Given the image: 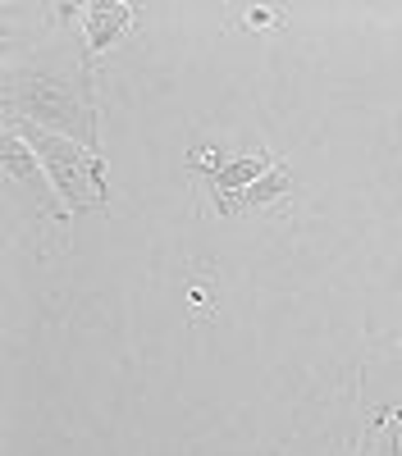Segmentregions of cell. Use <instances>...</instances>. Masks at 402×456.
I'll return each mask as SVG.
<instances>
[{
	"mask_svg": "<svg viewBox=\"0 0 402 456\" xmlns=\"http://www.w3.org/2000/svg\"><path fill=\"white\" fill-rule=\"evenodd\" d=\"M87 19H83V32H87V51H110L119 42L124 32H133V10L128 5H119V0H96V5H87L83 10Z\"/></svg>",
	"mask_w": 402,
	"mask_h": 456,
	"instance_id": "cell-5",
	"label": "cell"
},
{
	"mask_svg": "<svg viewBox=\"0 0 402 456\" xmlns=\"http://www.w3.org/2000/svg\"><path fill=\"white\" fill-rule=\"evenodd\" d=\"M10 128L37 151L51 187L73 206V210H92V206H105V160L96 151L78 146L73 137H60L42 124H28V119H10Z\"/></svg>",
	"mask_w": 402,
	"mask_h": 456,
	"instance_id": "cell-2",
	"label": "cell"
},
{
	"mask_svg": "<svg viewBox=\"0 0 402 456\" xmlns=\"http://www.w3.org/2000/svg\"><path fill=\"white\" fill-rule=\"evenodd\" d=\"M288 187H292V178H288V169H283V160H279L266 178H256L247 192L234 197L229 215H238V210H261V206H270V201H283V197H288Z\"/></svg>",
	"mask_w": 402,
	"mask_h": 456,
	"instance_id": "cell-6",
	"label": "cell"
},
{
	"mask_svg": "<svg viewBox=\"0 0 402 456\" xmlns=\"http://www.w3.org/2000/svg\"><path fill=\"white\" fill-rule=\"evenodd\" d=\"M5 169L32 187V197H37V206H42V210H51L60 224L69 219V210H60V206H55V187H51V178H46L42 160H37V151H32L14 128H5Z\"/></svg>",
	"mask_w": 402,
	"mask_h": 456,
	"instance_id": "cell-4",
	"label": "cell"
},
{
	"mask_svg": "<svg viewBox=\"0 0 402 456\" xmlns=\"http://www.w3.org/2000/svg\"><path fill=\"white\" fill-rule=\"evenodd\" d=\"M375 429H389V438L380 447L365 443V456H402V420L398 425H375Z\"/></svg>",
	"mask_w": 402,
	"mask_h": 456,
	"instance_id": "cell-7",
	"label": "cell"
},
{
	"mask_svg": "<svg viewBox=\"0 0 402 456\" xmlns=\"http://www.w3.org/2000/svg\"><path fill=\"white\" fill-rule=\"evenodd\" d=\"M188 160H193V169L210 174V183H215V201H219V215H229L234 197H238V192H247V187H251L256 178H266V174L275 169V160L266 156V151H256V156H219V151H193Z\"/></svg>",
	"mask_w": 402,
	"mask_h": 456,
	"instance_id": "cell-3",
	"label": "cell"
},
{
	"mask_svg": "<svg viewBox=\"0 0 402 456\" xmlns=\"http://www.w3.org/2000/svg\"><path fill=\"white\" fill-rule=\"evenodd\" d=\"M247 23H251V28H275L279 19H275L270 10H251V14H247Z\"/></svg>",
	"mask_w": 402,
	"mask_h": 456,
	"instance_id": "cell-8",
	"label": "cell"
},
{
	"mask_svg": "<svg viewBox=\"0 0 402 456\" xmlns=\"http://www.w3.org/2000/svg\"><path fill=\"white\" fill-rule=\"evenodd\" d=\"M42 51L23 60V69L5 73V101L23 110L28 124H42L60 137L96 151V96H92V69L78 42H64L60 60Z\"/></svg>",
	"mask_w": 402,
	"mask_h": 456,
	"instance_id": "cell-1",
	"label": "cell"
}]
</instances>
